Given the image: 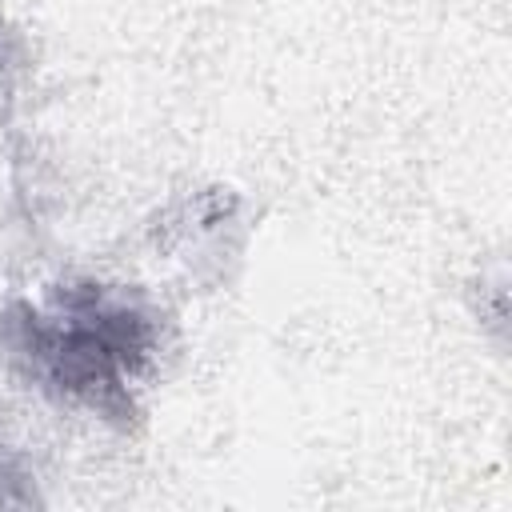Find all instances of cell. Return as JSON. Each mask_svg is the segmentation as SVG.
Listing matches in <instances>:
<instances>
[{
  "instance_id": "1",
  "label": "cell",
  "mask_w": 512,
  "mask_h": 512,
  "mask_svg": "<svg viewBox=\"0 0 512 512\" xmlns=\"http://www.w3.org/2000/svg\"><path fill=\"white\" fill-rule=\"evenodd\" d=\"M152 348V316L96 284L68 288L48 308H20L16 316V352L32 376L100 412L128 408V388Z\"/></svg>"
},
{
  "instance_id": "2",
  "label": "cell",
  "mask_w": 512,
  "mask_h": 512,
  "mask_svg": "<svg viewBox=\"0 0 512 512\" xmlns=\"http://www.w3.org/2000/svg\"><path fill=\"white\" fill-rule=\"evenodd\" d=\"M8 88H12V64H8V48H4V36H0V104L8 100Z\"/></svg>"
}]
</instances>
